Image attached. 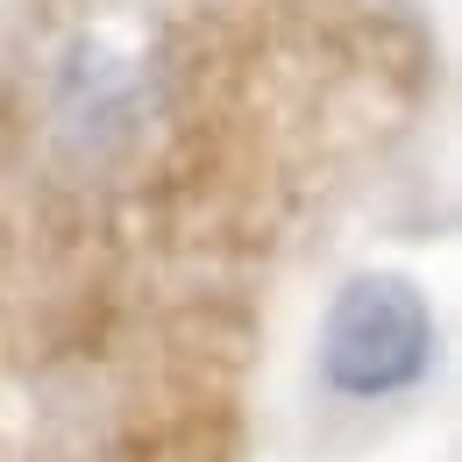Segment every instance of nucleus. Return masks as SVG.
I'll return each instance as SVG.
<instances>
[{
    "label": "nucleus",
    "instance_id": "nucleus-1",
    "mask_svg": "<svg viewBox=\"0 0 462 462\" xmlns=\"http://www.w3.org/2000/svg\"><path fill=\"white\" fill-rule=\"evenodd\" d=\"M441 356V328H434V299L412 285L405 271H356L328 313H320V384L335 399L377 405V399H405L427 384Z\"/></svg>",
    "mask_w": 462,
    "mask_h": 462
}]
</instances>
